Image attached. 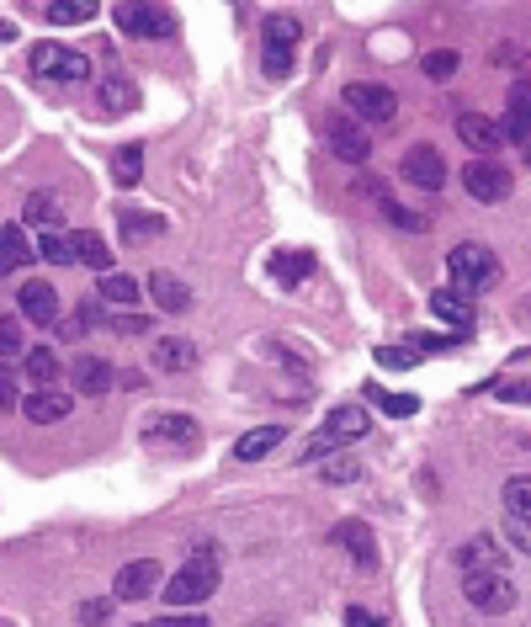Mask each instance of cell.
Returning a JSON list of instances; mask_svg holds the SVG:
<instances>
[{
  "label": "cell",
  "mask_w": 531,
  "mask_h": 627,
  "mask_svg": "<svg viewBox=\"0 0 531 627\" xmlns=\"http://www.w3.org/2000/svg\"><path fill=\"white\" fill-rule=\"evenodd\" d=\"M367 394H372V405H377L383 415H394V420L420 415V399H414V394H383V388H367Z\"/></svg>",
  "instance_id": "obj_38"
},
{
  "label": "cell",
  "mask_w": 531,
  "mask_h": 627,
  "mask_svg": "<svg viewBox=\"0 0 531 627\" xmlns=\"http://www.w3.org/2000/svg\"><path fill=\"white\" fill-rule=\"evenodd\" d=\"M138 176H144V149H138V144H123V149L112 155V181H118V186H138Z\"/></svg>",
  "instance_id": "obj_37"
},
{
  "label": "cell",
  "mask_w": 531,
  "mask_h": 627,
  "mask_svg": "<svg viewBox=\"0 0 531 627\" xmlns=\"http://www.w3.org/2000/svg\"><path fill=\"white\" fill-rule=\"evenodd\" d=\"M75 410V399L64 394V388H38V394H22V415L33 420V425H59V420H70Z\"/></svg>",
  "instance_id": "obj_15"
},
{
  "label": "cell",
  "mask_w": 531,
  "mask_h": 627,
  "mask_svg": "<svg viewBox=\"0 0 531 627\" xmlns=\"http://www.w3.org/2000/svg\"><path fill=\"white\" fill-rule=\"evenodd\" d=\"M81 623H85V627H107V623H112V601H101V595H96V601H85V606H81Z\"/></svg>",
  "instance_id": "obj_44"
},
{
  "label": "cell",
  "mask_w": 531,
  "mask_h": 627,
  "mask_svg": "<svg viewBox=\"0 0 531 627\" xmlns=\"http://www.w3.org/2000/svg\"><path fill=\"white\" fill-rule=\"evenodd\" d=\"M372 431V415L362 405H335L325 415V425L309 436V447H303V462H325L329 453H340V447H351V442H362Z\"/></svg>",
  "instance_id": "obj_2"
},
{
  "label": "cell",
  "mask_w": 531,
  "mask_h": 627,
  "mask_svg": "<svg viewBox=\"0 0 531 627\" xmlns=\"http://www.w3.org/2000/svg\"><path fill=\"white\" fill-rule=\"evenodd\" d=\"M96 298H101V303H118V309H138V277L101 272V277H96Z\"/></svg>",
  "instance_id": "obj_28"
},
{
  "label": "cell",
  "mask_w": 531,
  "mask_h": 627,
  "mask_svg": "<svg viewBox=\"0 0 531 627\" xmlns=\"http://www.w3.org/2000/svg\"><path fill=\"white\" fill-rule=\"evenodd\" d=\"M16 309H22L27 325H53V319L64 314V309H59V293H53V282H43V277H27V282H22Z\"/></svg>",
  "instance_id": "obj_13"
},
{
  "label": "cell",
  "mask_w": 531,
  "mask_h": 627,
  "mask_svg": "<svg viewBox=\"0 0 531 627\" xmlns=\"http://www.w3.org/2000/svg\"><path fill=\"white\" fill-rule=\"evenodd\" d=\"M22 405V394H16V377H11V367H0V415H11Z\"/></svg>",
  "instance_id": "obj_45"
},
{
  "label": "cell",
  "mask_w": 531,
  "mask_h": 627,
  "mask_svg": "<svg viewBox=\"0 0 531 627\" xmlns=\"http://www.w3.org/2000/svg\"><path fill=\"white\" fill-rule=\"evenodd\" d=\"M346 627H388L377 612H367V606H346Z\"/></svg>",
  "instance_id": "obj_47"
},
{
  "label": "cell",
  "mask_w": 531,
  "mask_h": 627,
  "mask_svg": "<svg viewBox=\"0 0 531 627\" xmlns=\"http://www.w3.org/2000/svg\"><path fill=\"white\" fill-rule=\"evenodd\" d=\"M144 627H213V623L197 617V612H176V617H155V623H144Z\"/></svg>",
  "instance_id": "obj_46"
},
{
  "label": "cell",
  "mask_w": 531,
  "mask_h": 627,
  "mask_svg": "<svg viewBox=\"0 0 531 627\" xmlns=\"http://www.w3.org/2000/svg\"><path fill=\"white\" fill-rule=\"evenodd\" d=\"M335 543L351 553V564H357L362 575H377L383 558H377V538H372L367 521H340V527H335Z\"/></svg>",
  "instance_id": "obj_14"
},
{
  "label": "cell",
  "mask_w": 531,
  "mask_h": 627,
  "mask_svg": "<svg viewBox=\"0 0 531 627\" xmlns=\"http://www.w3.org/2000/svg\"><path fill=\"white\" fill-rule=\"evenodd\" d=\"M33 75L48 85H81L90 75V59L70 43H38L33 48Z\"/></svg>",
  "instance_id": "obj_5"
},
{
  "label": "cell",
  "mask_w": 531,
  "mask_h": 627,
  "mask_svg": "<svg viewBox=\"0 0 531 627\" xmlns=\"http://www.w3.org/2000/svg\"><path fill=\"white\" fill-rule=\"evenodd\" d=\"M70 245H75V266H96V272H107V266H112V251H107V240H101V234H90V229L70 234Z\"/></svg>",
  "instance_id": "obj_31"
},
{
  "label": "cell",
  "mask_w": 531,
  "mask_h": 627,
  "mask_svg": "<svg viewBox=\"0 0 531 627\" xmlns=\"http://www.w3.org/2000/svg\"><path fill=\"white\" fill-rule=\"evenodd\" d=\"M399 181H409L414 192H442V186H447V160H442V149H436V144H414V149H405Z\"/></svg>",
  "instance_id": "obj_8"
},
{
  "label": "cell",
  "mask_w": 531,
  "mask_h": 627,
  "mask_svg": "<svg viewBox=\"0 0 531 627\" xmlns=\"http://www.w3.org/2000/svg\"><path fill=\"white\" fill-rule=\"evenodd\" d=\"M447 277H451V293L457 298L490 293L494 282H499V255H494L490 245H479V240H462V245H451V255H447Z\"/></svg>",
  "instance_id": "obj_1"
},
{
  "label": "cell",
  "mask_w": 531,
  "mask_h": 627,
  "mask_svg": "<svg viewBox=\"0 0 531 627\" xmlns=\"http://www.w3.org/2000/svg\"><path fill=\"white\" fill-rule=\"evenodd\" d=\"M149 362H155V373H186V367H197V346L176 340V335H160L155 351H149Z\"/></svg>",
  "instance_id": "obj_20"
},
{
  "label": "cell",
  "mask_w": 531,
  "mask_h": 627,
  "mask_svg": "<svg viewBox=\"0 0 531 627\" xmlns=\"http://www.w3.org/2000/svg\"><path fill=\"white\" fill-rule=\"evenodd\" d=\"M457 138H462L468 149L490 155V149H499V123L484 118V112H462V118H457Z\"/></svg>",
  "instance_id": "obj_25"
},
{
  "label": "cell",
  "mask_w": 531,
  "mask_h": 627,
  "mask_svg": "<svg viewBox=\"0 0 531 627\" xmlns=\"http://www.w3.org/2000/svg\"><path fill=\"white\" fill-rule=\"evenodd\" d=\"M96 96H101V112H107V118H123V112H133V107H138V91H133L123 75L101 81V91H96Z\"/></svg>",
  "instance_id": "obj_30"
},
{
  "label": "cell",
  "mask_w": 531,
  "mask_h": 627,
  "mask_svg": "<svg viewBox=\"0 0 531 627\" xmlns=\"http://www.w3.org/2000/svg\"><path fill=\"white\" fill-rule=\"evenodd\" d=\"M0 272H5V266H0Z\"/></svg>",
  "instance_id": "obj_50"
},
{
  "label": "cell",
  "mask_w": 531,
  "mask_h": 627,
  "mask_svg": "<svg viewBox=\"0 0 531 627\" xmlns=\"http://www.w3.org/2000/svg\"><path fill=\"white\" fill-rule=\"evenodd\" d=\"M43 16H48L53 27H81V22L96 16V0H48Z\"/></svg>",
  "instance_id": "obj_32"
},
{
  "label": "cell",
  "mask_w": 531,
  "mask_h": 627,
  "mask_svg": "<svg viewBox=\"0 0 531 627\" xmlns=\"http://www.w3.org/2000/svg\"><path fill=\"white\" fill-rule=\"evenodd\" d=\"M462 186H468L473 203H505L516 192V176L505 166H494V160H468L462 166Z\"/></svg>",
  "instance_id": "obj_11"
},
{
  "label": "cell",
  "mask_w": 531,
  "mask_h": 627,
  "mask_svg": "<svg viewBox=\"0 0 531 627\" xmlns=\"http://www.w3.org/2000/svg\"><path fill=\"white\" fill-rule=\"evenodd\" d=\"M505 516H510V521H531V479L527 473L505 479Z\"/></svg>",
  "instance_id": "obj_36"
},
{
  "label": "cell",
  "mask_w": 531,
  "mask_h": 627,
  "mask_svg": "<svg viewBox=\"0 0 531 627\" xmlns=\"http://www.w3.org/2000/svg\"><path fill=\"white\" fill-rule=\"evenodd\" d=\"M425 75H431V81H451V75H457V53H451V48L425 53Z\"/></svg>",
  "instance_id": "obj_42"
},
{
  "label": "cell",
  "mask_w": 531,
  "mask_h": 627,
  "mask_svg": "<svg viewBox=\"0 0 531 627\" xmlns=\"http://www.w3.org/2000/svg\"><path fill=\"white\" fill-rule=\"evenodd\" d=\"M367 192H372V197H377V208L388 213V218H394V224H399V229H409V234H420V229H425V224H431V218H425V213H409L405 203H399V197H388V192H377V186H372V181H367Z\"/></svg>",
  "instance_id": "obj_34"
},
{
  "label": "cell",
  "mask_w": 531,
  "mask_h": 627,
  "mask_svg": "<svg viewBox=\"0 0 531 627\" xmlns=\"http://www.w3.org/2000/svg\"><path fill=\"white\" fill-rule=\"evenodd\" d=\"M266 272H271V282L298 288V282H309V277H314V251H277L271 261H266Z\"/></svg>",
  "instance_id": "obj_21"
},
{
  "label": "cell",
  "mask_w": 531,
  "mask_h": 627,
  "mask_svg": "<svg viewBox=\"0 0 531 627\" xmlns=\"http://www.w3.org/2000/svg\"><path fill=\"white\" fill-rule=\"evenodd\" d=\"M144 442H149V447H165V453H197V447H203V425L192 415L160 410V415L144 420Z\"/></svg>",
  "instance_id": "obj_6"
},
{
  "label": "cell",
  "mask_w": 531,
  "mask_h": 627,
  "mask_svg": "<svg viewBox=\"0 0 531 627\" xmlns=\"http://www.w3.org/2000/svg\"><path fill=\"white\" fill-rule=\"evenodd\" d=\"M298 38H303L298 16H266V27H261V64H266L271 81H287V75H292Z\"/></svg>",
  "instance_id": "obj_4"
},
{
  "label": "cell",
  "mask_w": 531,
  "mask_h": 627,
  "mask_svg": "<svg viewBox=\"0 0 531 627\" xmlns=\"http://www.w3.org/2000/svg\"><path fill=\"white\" fill-rule=\"evenodd\" d=\"M357 473H362L357 462H329V468H325V484H351Z\"/></svg>",
  "instance_id": "obj_48"
},
{
  "label": "cell",
  "mask_w": 531,
  "mask_h": 627,
  "mask_svg": "<svg viewBox=\"0 0 531 627\" xmlns=\"http://www.w3.org/2000/svg\"><path fill=\"white\" fill-rule=\"evenodd\" d=\"M53 325H59V335H64V340H75L85 325H101V303H96V298H85L81 314H59Z\"/></svg>",
  "instance_id": "obj_39"
},
{
  "label": "cell",
  "mask_w": 531,
  "mask_h": 627,
  "mask_svg": "<svg viewBox=\"0 0 531 627\" xmlns=\"http://www.w3.org/2000/svg\"><path fill=\"white\" fill-rule=\"evenodd\" d=\"M70 377H75V394H85V399H101L112 383H118V373H112V362L107 357H96V351H85V357H75V367H70Z\"/></svg>",
  "instance_id": "obj_16"
},
{
  "label": "cell",
  "mask_w": 531,
  "mask_h": 627,
  "mask_svg": "<svg viewBox=\"0 0 531 627\" xmlns=\"http://www.w3.org/2000/svg\"><path fill=\"white\" fill-rule=\"evenodd\" d=\"M33 255H38V261H48V266H75V245H70V234H64V229L43 234L38 245H33Z\"/></svg>",
  "instance_id": "obj_35"
},
{
  "label": "cell",
  "mask_w": 531,
  "mask_h": 627,
  "mask_svg": "<svg viewBox=\"0 0 531 627\" xmlns=\"http://www.w3.org/2000/svg\"><path fill=\"white\" fill-rule=\"evenodd\" d=\"M505 532H510V543L521 547V553H527V547H531V538H527V521H510V527H505Z\"/></svg>",
  "instance_id": "obj_49"
},
{
  "label": "cell",
  "mask_w": 531,
  "mask_h": 627,
  "mask_svg": "<svg viewBox=\"0 0 531 627\" xmlns=\"http://www.w3.org/2000/svg\"><path fill=\"white\" fill-rule=\"evenodd\" d=\"M527 107H531V91H527V75L510 85L505 96V123H499V144H521L527 149Z\"/></svg>",
  "instance_id": "obj_18"
},
{
  "label": "cell",
  "mask_w": 531,
  "mask_h": 627,
  "mask_svg": "<svg viewBox=\"0 0 531 627\" xmlns=\"http://www.w3.org/2000/svg\"><path fill=\"white\" fill-rule=\"evenodd\" d=\"M112 16H118V27H123L128 38H176V11L170 5H112Z\"/></svg>",
  "instance_id": "obj_9"
},
{
  "label": "cell",
  "mask_w": 531,
  "mask_h": 627,
  "mask_svg": "<svg viewBox=\"0 0 531 627\" xmlns=\"http://www.w3.org/2000/svg\"><path fill=\"white\" fill-rule=\"evenodd\" d=\"M431 314H436V319H442L451 335L473 330V309H468V298H457L451 288H436V293H431Z\"/></svg>",
  "instance_id": "obj_23"
},
{
  "label": "cell",
  "mask_w": 531,
  "mask_h": 627,
  "mask_svg": "<svg viewBox=\"0 0 531 627\" xmlns=\"http://www.w3.org/2000/svg\"><path fill=\"white\" fill-rule=\"evenodd\" d=\"M346 112L362 123H394L399 118V96L377 81H351L346 85Z\"/></svg>",
  "instance_id": "obj_7"
},
{
  "label": "cell",
  "mask_w": 531,
  "mask_h": 627,
  "mask_svg": "<svg viewBox=\"0 0 531 627\" xmlns=\"http://www.w3.org/2000/svg\"><path fill=\"white\" fill-rule=\"evenodd\" d=\"M118 224H123V240H128V245H138V240H155V234H165V218H160V213H133V208H123V213H118Z\"/></svg>",
  "instance_id": "obj_33"
},
{
  "label": "cell",
  "mask_w": 531,
  "mask_h": 627,
  "mask_svg": "<svg viewBox=\"0 0 531 627\" xmlns=\"http://www.w3.org/2000/svg\"><path fill=\"white\" fill-rule=\"evenodd\" d=\"M282 425H255V431H245L240 442H234V458L240 462H255V458H266V453H277L282 447Z\"/></svg>",
  "instance_id": "obj_26"
},
{
  "label": "cell",
  "mask_w": 531,
  "mask_h": 627,
  "mask_svg": "<svg viewBox=\"0 0 531 627\" xmlns=\"http://www.w3.org/2000/svg\"><path fill=\"white\" fill-rule=\"evenodd\" d=\"M118 601H144L149 590H160V564L155 558H133V564H123L118 569Z\"/></svg>",
  "instance_id": "obj_17"
},
{
  "label": "cell",
  "mask_w": 531,
  "mask_h": 627,
  "mask_svg": "<svg viewBox=\"0 0 531 627\" xmlns=\"http://www.w3.org/2000/svg\"><path fill=\"white\" fill-rule=\"evenodd\" d=\"M149 298L160 303V314H186L192 309V288L170 272H149Z\"/></svg>",
  "instance_id": "obj_22"
},
{
  "label": "cell",
  "mask_w": 531,
  "mask_h": 627,
  "mask_svg": "<svg viewBox=\"0 0 531 627\" xmlns=\"http://www.w3.org/2000/svg\"><path fill=\"white\" fill-rule=\"evenodd\" d=\"M218 580H224V569H218V558H186L181 569H176V580L165 586V601L181 612V606H203L207 595L218 590Z\"/></svg>",
  "instance_id": "obj_3"
},
{
  "label": "cell",
  "mask_w": 531,
  "mask_h": 627,
  "mask_svg": "<svg viewBox=\"0 0 531 627\" xmlns=\"http://www.w3.org/2000/svg\"><path fill=\"white\" fill-rule=\"evenodd\" d=\"M457 564H462V575H499V547L494 538H468V543L457 547Z\"/></svg>",
  "instance_id": "obj_24"
},
{
  "label": "cell",
  "mask_w": 531,
  "mask_h": 627,
  "mask_svg": "<svg viewBox=\"0 0 531 627\" xmlns=\"http://www.w3.org/2000/svg\"><path fill=\"white\" fill-rule=\"evenodd\" d=\"M0 266H5V272H11V266H33V240H27L22 224H5V229H0Z\"/></svg>",
  "instance_id": "obj_29"
},
{
  "label": "cell",
  "mask_w": 531,
  "mask_h": 627,
  "mask_svg": "<svg viewBox=\"0 0 531 627\" xmlns=\"http://www.w3.org/2000/svg\"><path fill=\"white\" fill-rule=\"evenodd\" d=\"M377 362H383V367H420V351H409V346H383Z\"/></svg>",
  "instance_id": "obj_43"
},
{
  "label": "cell",
  "mask_w": 531,
  "mask_h": 627,
  "mask_svg": "<svg viewBox=\"0 0 531 627\" xmlns=\"http://www.w3.org/2000/svg\"><path fill=\"white\" fill-rule=\"evenodd\" d=\"M22 229H38V234L64 229V203H59L53 192H33V197H27V208H22Z\"/></svg>",
  "instance_id": "obj_19"
},
{
  "label": "cell",
  "mask_w": 531,
  "mask_h": 627,
  "mask_svg": "<svg viewBox=\"0 0 531 627\" xmlns=\"http://www.w3.org/2000/svg\"><path fill=\"white\" fill-rule=\"evenodd\" d=\"M462 595H468V606H479L484 617L516 612V586H510L505 575H462Z\"/></svg>",
  "instance_id": "obj_10"
},
{
  "label": "cell",
  "mask_w": 531,
  "mask_h": 627,
  "mask_svg": "<svg viewBox=\"0 0 531 627\" xmlns=\"http://www.w3.org/2000/svg\"><path fill=\"white\" fill-rule=\"evenodd\" d=\"M101 325L118 335H144L149 330V314H138V309H128V314H101Z\"/></svg>",
  "instance_id": "obj_41"
},
{
  "label": "cell",
  "mask_w": 531,
  "mask_h": 627,
  "mask_svg": "<svg viewBox=\"0 0 531 627\" xmlns=\"http://www.w3.org/2000/svg\"><path fill=\"white\" fill-rule=\"evenodd\" d=\"M27 346H22V319H11V314H0V362H11V357H22Z\"/></svg>",
  "instance_id": "obj_40"
},
{
  "label": "cell",
  "mask_w": 531,
  "mask_h": 627,
  "mask_svg": "<svg viewBox=\"0 0 531 627\" xmlns=\"http://www.w3.org/2000/svg\"><path fill=\"white\" fill-rule=\"evenodd\" d=\"M22 357H27V377H33L38 388H59L64 362H59V351H53V346H27Z\"/></svg>",
  "instance_id": "obj_27"
},
{
  "label": "cell",
  "mask_w": 531,
  "mask_h": 627,
  "mask_svg": "<svg viewBox=\"0 0 531 627\" xmlns=\"http://www.w3.org/2000/svg\"><path fill=\"white\" fill-rule=\"evenodd\" d=\"M325 138H329V155L346 160V166H362L372 155V138L351 118H325Z\"/></svg>",
  "instance_id": "obj_12"
}]
</instances>
